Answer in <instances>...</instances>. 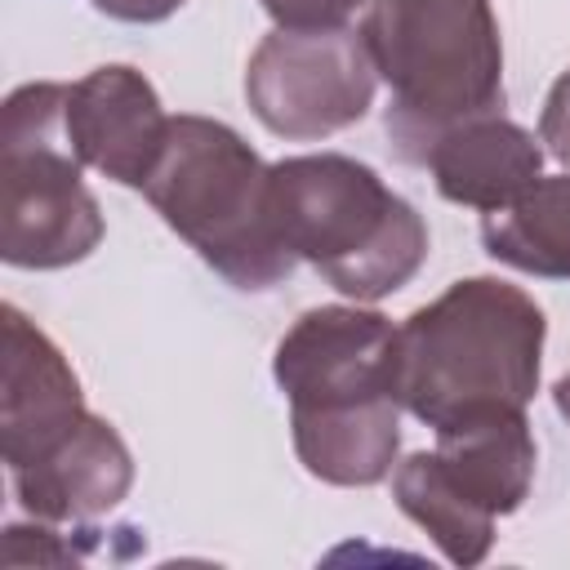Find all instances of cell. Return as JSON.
<instances>
[{
  "mask_svg": "<svg viewBox=\"0 0 570 570\" xmlns=\"http://www.w3.org/2000/svg\"><path fill=\"white\" fill-rule=\"evenodd\" d=\"M298 463L325 485H379L401 454L396 325L379 307H307L276 343Z\"/></svg>",
  "mask_w": 570,
  "mask_h": 570,
  "instance_id": "obj_1",
  "label": "cell"
},
{
  "mask_svg": "<svg viewBox=\"0 0 570 570\" xmlns=\"http://www.w3.org/2000/svg\"><path fill=\"white\" fill-rule=\"evenodd\" d=\"M543 307L512 281L463 276L396 325V396L441 432L472 414L525 410L543 374Z\"/></svg>",
  "mask_w": 570,
  "mask_h": 570,
  "instance_id": "obj_2",
  "label": "cell"
},
{
  "mask_svg": "<svg viewBox=\"0 0 570 570\" xmlns=\"http://www.w3.org/2000/svg\"><path fill=\"white\" fill-rule=\"evenodd\" d=\"M267 196L285 249L356 303L405 289L428 258L423 214L343 151L276 160Z\"/></svg>",
  "mask_w": 570,
  "mask_h": 570,
  "instance_id": "obj_3",
  "label": "cell"
},
{
  "mask_svg": "<svg viewBox=\"0 0 570 570\" xmlns=\"http://www.w3.org/2000/svg\"><path fill=\"white\" fill-rule=\"evenodd\" d=\"M387 85V138L419 165L428 142L472 116L503 111V40L490 0H370L361 22Z\"/></svg>",
  "mask_w": 570,
  "mask_h": 570,
  "instance_id": "obj_4",
  "label": "cell"
},
{
  "mask_svg": "<svg viewBox=\"0 0 570 570\" xmlns=\"http://www.w3.org/2000/svg\"><path fill=\"white\" fill-rule=\"evenodd\" d=\"M272 165L223 120L169 116V134L142 196L227 285L258 294L294 272L272 218Z\"/></svg>",
  "mask_w": 570,
  "mask_h": 570,
  "instance_id": "obj_5",
  "label": "cell"
},
{
  "mask_svg": "<svg viewBox=\"0 0 570 570\" xmlns=\"http://www.w3.org/2000/svg\"><path fill=\"white\" fill-rule=\"evenodd\" d=\"M67 134V85L31 80L0 111V258L58 272L102 245V209Z\"/></svg>",
  "mask_w": 570,
  "mask_h": 570,
  "instance_id": "obj_6",
  "label": "cell"
},
{
  "mask_svg": "<svg viewBox=\"0 0 570 570\" xmlns=\"http://www.w3.org/2000/svg\"><path fill=\"white\" fill-rule=\"evenodd\" d=\"M379 71L361 27H276L245 62V102L276 138L312 142L374 107Z\"/></svg>",
  "mask_w": 570,
  "mask_h": 570,
  "instance_id": "obj_7",
  "label": "cell"
},
{
  "mask_svg": "<svg viewBox=\"0 0 570 570\" xmlns=\"http://www.w3.org/2000/svg\"><path fill=\"white\" fill-rule=\"evenodd\" d=\"M67 134L85 169L142 191L147 174L160 160L169 116L156 85L138 67L107 62L67 85Z\"/></svg>",
  "mask_w": 570,
  "mask_h": 570,
  "instance_id": "obj_8",
  "label": "cell"
},
{
  "mask_svg": "<svg viewBox=\"0 0 570 570\" xmlns=\"http://www.w3.org/2000/svg\"><path fill=\"white\" fill-rule=\"evenodd\" d=\"M4 316V379H0V450L4 463L18 468L67 436L89 410L80 392V374L62 356V347L27 321L13 303Z\"/></svg>",
  "mask_w": 570,
  "mask_h": 570,
  "instance_id": "obj_9",
  "label": "cell"
},
{
  "mask_svg": "<svg viewBox=\"0 0 570 570\" xmlns=\"http://www.w3.org/2000/svg\"><path fill=\"white\" fill-rule=\"evenodd\" d=\"M18 503L36 521H89L111 512L129 485H134V454L125 436L98 419L85 414L67 436H58L36 459L9 468Z\"/></svg>",
  "mask_w": 570,
  "mask_h": 570,
  "instance_id": "obj_10",
  "label": "cell"
},
{
  "mask_svg": "<svg viewBox=\"0 0 570 570\" xmlns=\"http://www.w3.org/2000/svg\"><path fill=\"white\" fill-rule=\"evenodd\" d=\"M419 165L450 205L490 214L517 200L543 174V147L525 125L508 120L503 111H485L441 129Z\"/></svg>",
  "mask_w": 570,
  "mask_h": 570,
  "instance_id": "obj_11",
  "label": "cell"
},
{
  "mask_svg": "<svg viewBox=\"0 0 570 570\" xmlns=\"http://www.w3.org/2000/svg\"><path fill=\"white\" fill-rule=\"evenodd\" d=\"M436 472L445 485L481 517H512L534 485L539 445L525 410H490L472 414L454 428L436 432Z\"/></svg>",
  "mask_w": 570,
  "mask_h": 570,
  "instance_id": "obj_12",
  "label": "cell"
},
{
  "mask_svg": "<svg viewBox=\"0 0 570 570\" xmlns=\"http://www.w3.org/2000/svg\"><path fill=\"white\" fill-rule=\"evenodd\" d=\"M494 263L543 281H570V174H539L517 200L481 214Z\"/></svg>",
  "mask_w": 570,
  "mask_h": 570,
  "instance_id": "obj_13",
  "label": "cell"
},
{
  "mask_svg": "<svg viewBox=\"0 0 570 570\" xmlns=\"http://www.w3.org/2000/svg\"><path fill=\"white\" fill-rule=\"evenodd\" d=\"M392 499L396 508L436 543L450 566H481L494 543V521L472 512L436 472L432 450H414L392 468Z\"/></svg>",
  "mask_w": 570,
  "mask_h": 570,
  "instance_id": "obj_14",
  "label": "cell"
},
{
  "mask_svg": "<svg viewBox=\"0 0 570 570\" xmlns=\"http://www.w3.org/2000/svg\"><path fill=\"white\" fill-rule=\"evenodd\" d=\"M263 13L276 27H294V31H312V27H347L352 13L370 9V0H258Z\"/></svg>",
  "mask_w": 570,
  "mask_h": 570,
  "instance_id": "obj_15",
  "label": "cell"
},
{
  "mask_svg": "<svg viewBox=\"0 0 570 570\" xmlns=\"http://www.w3.org/2000/svg\"><path fill=\"white\" fill-rule=\"evenodd\" d=\"M539 142L548 156H557L570 174V67L552 80L548 98H543V111H539Z\"/></svg>",
  "mask_w": 570,
  "mask_h": 570,
  "instance_id": "obj_16",
  "label": "cell"
},
{
  "mask_svg": "<svg viewBox=\"0 0 570 570\" xmlns=\"http://www.w3.org/2000/svg\"><path fill=\"white\" fill-rule=\"evenodd\" d=\"M98 13L116 18V22H165L183 9V0H89Z\"/></svg>",
  "mask_w": 570,
  "mask_h": 570,
  "instance_id": "obj_17",
  "label": "cell"
},
{
  "mask_svg": "<svg viewBox=\"0 0 570 570\" xmlns=\"http://www.w3.org/2000/svg\"><path fill=\"white\" fill-rule=\"evenodd\" d=\"M552 405H557V414L570 423V370H566V374L552 383Z\"/></svg>",
  "mask_w": 570,
  "mask_h": 570,
  "instance_id": "obj_18",
  "label": "cell"
}]
</instances>
